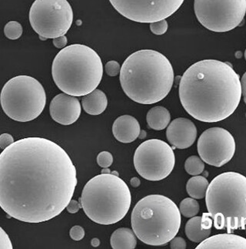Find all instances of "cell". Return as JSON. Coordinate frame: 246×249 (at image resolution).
Wrapping results in <instances>:
<instances>
[{"label":"cell","mask_w":246,"mask_h":249,"mask_svg":"<svg viewBox=\"0 0 246 249\" xmlns=\"http://www.w3.org/2000/svg\"><path fill=\"white\" fill-rule=\"evenodd\" d=\"M77 185L70 157L43 138L19 140L0 154V207L27 223L49 221L65 210Z\"/></svg>","instance_id":"6da1fadb"},{"label":"cell","mask_w":246,"mask_h":249,"mask_svg":"<svg viewBox=\"0 0 246 249\" xmlns=\"http://www.w3.org/2000/svg\"><path fill=\"white\" fill-rule=\"evenodd\" d=\"M180 99L185 111L206 123L224 121L242 97L240 77L231 64L203 60L189 67L180 80Z\"/></svg>","instance_id":"7a4b0ae2"},{"label":"cell","mask_w":246,"mask_h":249,"mask_svg":"<svg viewBox=\"0 0 246 249\" xmlns=\"http://www.w3.org/2000/svg\"><path fill=\"white\" fill-rule=\"evenodd\" d=\"M120 84L131 100L141 104L163 101L172 89L174 71L169 60L152 50L136 51L121 67Z\"/></svg>","instance_id":"3957f363"},{"label":"cell","mask_w":246,"mask_h":249,"mask_svg":"<svg viewBox=\"0 0 246 249\" xmlns=\"http://www.w3.org/2000/svg\"><path fill=\"white\" fill-rule=\"evenodd\" d=\"M54 82L60 90L83 97L97 89L102 80V60L94 50L82 44L62 49L52 62Z\"/></svg>","instance_id":"277c9868"},{"label":"cell","mask_w":246,"mask_h":249,"mask_svg":"<svg viewBox=\"0 0 246 249\" xmlns=\"http://www.w3.org/2000/svg\"><path fill=\"white\" fill-rule=\"evenodd\" d=\"M79 201L89 219L99 225H113L128 213L131 193L118 175L102 174L86 183Z\"/></svg>","instance_id":"5b68a950"},{"label":"cell","mask_w":246,"mask_h":249,"mask_svg":"<svg viewBox=\"0 0 246 249\" xmlns=\"http://www.w3.org/2000/svg\"><path fill=\"white\" fill-rule=\"evenodd\" d=\"M207 210L217 230L228 233L246 228V177L225 172L215 177L206 194Z\"/></svg>","instance_id":"8992f818"},{"label":"cell","mask_w":246,"mask_h":249,"mask_svg":"<svg viewBox=\"0 0 246 249\" xmlns=\"http://www.w3.org/2000/svg\"><path fill=\"white\" fill-rule=\"evenodd\" d=\"M131 222L141 242L148 246H164L179 232L181 213L170 198L151 195L141 199L134 207Z\"/></svg>","instance_id":"52a82bcc"},{"label":"cell","mask_w":246,"mask_h":249,"mask_svg":"<svg viewBox=\"0 0 246 249\" xmlns=\"http://www.w3.org/2000/svg\"><path fill=\"white\" fill-rule=\"evenodd\" d=\"M0 103L10 118L28 122L42 114L47 104V94L36 79L22 75L13 77L4 85Z\"/></svg>","instance_id":"ba28073f"},{"label":"cell","mask_w":246,"mask_h":249,"mask_svg":"<svg viewBox=\"0 0 246 249\" xmlns=\"http://www.w3.org/2000/svg\"><path fill=\"white\" fill-rule=\"evenodd\" d=\"M73 21V12L67 0H35L30 11V22L42 39L65 35Z\"/></svg>","instance_id":"9c48e42d"},{"label":"cell","mask_w":246,"mask_h":249,"mask_svg":"<svg viewBox=\"0 0 246 249\" xmlns=\"http://www.w3.org/2000/svg\"><path fill=\"white\" fill-rule=\"evenodd\" d=\"M194 10L204 27L215 33H225L243 22L246 0H195Z\"/></svg>","instance_id":"30bf717a"},{"label":"cell","mask_w":246,"mask_h":249,"mask_svg":"<svg viewBox=\"0 0 246 249\" xmlns=\"http://www.w3.org/2000/svg\"><path fill=\"white\" fill-rule=\"evenodd\" d=\"M134 166L146 180L158 181L166 178L176 164L172 147L159 139L146 141L137 147L134 155Z\"/></svg>","instance_id":"8fae6325"},{"label":"cell","mask_w":246,"mask_h":249,"mask_svg":"<svg viewBox=\"0 0 246 249\" xmlns=\"http://www.w3.org/2000/svg\"><path fill=\"white\" fill-rule=\"evenodd\" d=\"M185 0H109L118 13L134 22L152 23L174 14Z\"/></svg>","instance_id":"7c38bea8"},{"label":"cell","mask_w":246,"mask_h":249,"mask_svg":"<svg viewBox=\"0 0 246 249\" xmlns=\"http://www.w3.org/2000/svg\"><path fill=\"white\" fill-rule=\"evenodd\" d=\"M233 136L226 129L212 127L205 130L198 140L200 158L206 164L220 167L233 158L235 152Z\"/></svg>","instance_id":"4fadbf2b"},{"label":"cell","mask_w":246,"mask_h":249,"mask_svg":"<svg viewBox=\"0 0 246 249\" xmlns=\"http://www.w3.org/2000/svg\"><path fill=\"white\" fill-rule=\"evenodd\" d=\"M81 104L74 96L60 93L50 103V115L54 121L62 125L74 124L81 114Z\"/></svg>","instance_id":"5bb4252c"},{"label":"cell","mask_w":246,"mask_h":249,"mask_svg":"<svg viewBox=\"0 0 246 249\" xmlns=\"http://www.w3.org/2000/svg\"><path fill=\"white\" fill-rule=\"evenodd\" d=\"M166 138L174 148H189L197 140V126L187 118H177L168 125Z\"/></svg>","instance_id":"9a60e30c"},{"label":"cell","mask_w":246,"mask_h":249,"mask_svg":"<svg viewBox=\"0 0 246 249\" xmlns=\"http://www.w3.org/2000/svg\"><path fill=\"white\" fill-rule=\"evenodd\" d=\"M140 125L135 117L123 115L118 117L113 125V135L121 143L133 142L140 134Z\"/></svg>","instance_id":"2e32d148"},{"label":"cell","mask_w":246,"mask_h":249,"mask_svg":"<svg viewBox=\"0 0 246 249\" xmlns=\"http://www.w3.org/2000/svg\"><path fill=\"white\" fill-rule=\"evenodd\" d=\"M197 249H246V238L231 233L215 234L200 242Z\"/></svg>","instance_id":"e0dca14e"},{"label":"cell","mask_w":246,"mask_h":249,"mask_svg":"<svg viewBox=\"0 0 246 249\" xmlns=\"http://www.w3.org/2000/svg\"><path fill=\"white\" fill-rule=\"evenodd\" d=\"M82 105L87 114L94 116L99 115L107 107V97L102 90L96 89L93 92L83 96L82 99Z\"/></svg>","instance_id":"ac0fdd59"},{"label":"cell","mask_w":246,"mask_h":249,"mask_svg":"<svg viewBox=\"0 0 246 249\" xmlns=\"http://www.w3.org/2000/svg\"><path fill=\"white\" fill-rule=\"evenodd\" d=\"M110 244L113 249H134L136 247L137 241L133 230L122 228L113 233Z\"/></svg>","instance_id":"d6986e66"},{"label":"cell","mask_w":246,"mask_h":249,"mask_svg":"<svg viewBox=\"0 0 246 249\" xmlns=\"http://www.w3.org/2000/svg\"><path fill=\"white\" fill-rule=\"evenodd\" d=\"M170 113L164 107L157 106L150 109L147 115V121L150 128L163 130L170 122Z\"/></svg>","instance_id":"ffe728a7"},{"label":"cell","mask_w":246,"mask_h":249,"mask_svg":"<svg viewBox=\"0 0 246 249\" xmlns=\"http://www.w3.org/2000/svg\"><path fill=\"white\" fill-rule=\"evenodd\" d=\"M201 222L202 217H193L185 225V234L195 243L202 242L211 234V229H202Z\"/></svg>","instance_id":"44dd1931"},{"label":"cell","mask_w":246,"mask_h":249,"mask_svg":"<svg viewBox=\"0 0 246 249\" xmlns=\"http://www.w3.org/2000/svg\"><path fill=\"white\" fill-rule=\"evenodd\" d=\"M209 181L205 177L194 176L188 180L186 191L191 197L202 199L206 197V191L209 187Z\"/></svg>","instance_id":"7402d4cb"},{"label":"cell","mask_w":246,"mask_h":249,"mask_svg":"<svg viewBox=\"0 0 246 249\" xmlns=\"http://www.w3.org/2000/svg\"><path fill=\"white\" fill-rule=\"evenodd\" d=\"M180 211L185 218H193L199 212V204L193 197L185 198L180 203Z\"/></svg>","instance_id":"603a6c76"},{"label":"cell","mask_w":246,"mask_h":249,"mask_svg":"<svg viewBox=\"0 0 246 249\" xmlns=\"http://www.w3.org/2000/svg\"><path fill=\"white\" fill-rule=\"evenodd\" d=\"M185 169L189 175L197 176L203 172L205 164L201 158L193 155L188 158L185 160Z\"/></svg>","instance_id":"cb8c5ba5"},{"label":"cell","mask_w":246,"mask_h":249,"mask_svg":"<svg viewBox=\"0 0 246 249\" xmlns=\"http://www.w3.org/2000/svg\"><path fill=\"white\" fill-rule=\"evenodd\" d=\"M4 34L8 39L15 40L19 39L22 34V26L16 21H10L5 26Z\"/></svg>","instance_id":"d4e9b609"},{"label":"cell","mask_w":246,"mask_h":249,"mask_svg":"<svg viewBox=\"0 0 246 249\" xmlns=\"http://www.w3.org/2000/svg\"><path fill=\"white\" fill-rule=\"evenodd\" d=\"M150 30L155 35L161 36L168 30V22L165 19L150 23Z\"/></svg>","instance_id":"484cf974"},{"label":"cell","mask_w":246,"mask_h":249,"mask_svg":"<svg viewBox=\"0 0 246 249\" xmlns=\"http://www.w3.org/2000/svg\"><path fill=\"white\" fill-rule=\"evenodd\" d=\"M113 163V157L109 151H102L97 156V164L102 168L110 167Z\"/></svg>","instance_id":"4316f807"},{"label":"cell","mask_w":246,"mask_h":249,"mask_svg":"<svg viewBox=\"0 0 246 249\" xmlns=\"http://www.w3.org/2000/svg\"><path fill=\"white\" fill-rule=\"evenodd\" d=\"M121 67L115 60L109 61L106 64V72L109 76H115L120 73Z\"/></svg>","instance_id":"83f0119b"},{"label":"cell","mask_w":246,"mask_h":249,"mask_svg":"<svg viewBox=\"0 0 246 249\" xmlns=\"http://www.w3.org/2000/svg\"><path fill=\"white\" fill-rule=\"evenodd\" d=\"M13 244L6 231L0 227V249H13Z\"/></svg>","instance_id":"f1b7e54d"},{"label":"cell","mask_w":246,"mask_h":249,"mask_svg":"<svg viewBox=\"0 0 246 249\" xmlns=\"http://www.w3.org/2000/svg\"><path fill=\"white\" fill-rule=\"evenodd\" d=\"M69 235H70L72 240L80 241L85 236V230H84L83 228L81 227L80 225H76L70 229Z\"/></svg>","instance_id":"f546056e"},{"label":"cell","mask_w":246,"mask_h":249,"mask_svg":"<svg viewBox=\"0 0 246 249\" xmlns=\"http://www.w3.org/2000/svg\"><path fill=\"white\" fill-rule=\"evenodd\" d=\"M170 248L172 249H185L186 242L181 237H175L170 241Z\"/></svg>","instance_id":"4dcf8cb0"},{"label":"cell","mask_w":246,"mask_h":249,"mask_svg":"<svg viewBox=\"0 0 246 249\" xmlns=\"http://www.w3.org/2000/svg\"><path fill=\"white\" fill-rule=\"evenodd\" d=\"M13 143H14V139L13 136L10 135V134H2L0 135V148L4 150Z\"/></svg>","instance_id":"1f68e13d"},{"label":"cell","mask_w":246,"mask_h":249,"mask_svg":"<svg viewBox=\"0 0 246 249\" xmlns=\"http://www.w3.org/2000/svg\"><path fill=\"white\" fill-rule=\"evenodd\" d=\"M81 208V203L80 201L78 202L76 200H71L68 205H67L66 209L70 214H76V213H77L80 211Z\"/></svg>","instance_id":"d6a6232c"},{"label":"cell","mask_w":246,"mask_h":249,"mask_svg":"<svg viewBox=\"0 0 246 249\" xmlns=\"http://www.w3.org/2000/svg\"><path fill=\"white\" fill-rule=\"evenodd\" d=\"M213 222V219L209 213H207V214L204 213L202 214V222H201V226H202V229H211Z\"/></svg>","instance_id":"836d02e7"},{"label":"cell","mask_w":246,"mask_h":249,"mask_svg":"<svg viewBox=\"0 0 246 249\" xmlns=\"http://www.w3.org/2000/svg\"><path fill=\"white\" fill-rule=\"evenodd\" d=\"M67 44V37L65 35L53 39V45L56 48H65Z\"/></svg>","instance_id":"e575fe53"},{"label":"cell","mask_w":246,"mask_h":249,"mask_svg":"<svg viewBox=\"0 0 246 249\" xmlns=\"http://www.w3.org/2000/svg\"><path fill=\"white\" fill-rule=\"evenodd\" d=\"M241 85H242V94H243L245 102L246 103V72L243 75V77H242Z\"/></svg>","instance_id":"d590c367"},{"label":"cell","mask_w":246,"mask_h":249,"mask_svg":"<svg viewBox=\"0 0 246 249\" xmlns=\"http://www.w3.org/2000/svg\"><path fill=\"white\" fill-rule=\"evenodd\" d=\"M131 184L134 188H137L140 185V180L137 178H131Z\"/></svg>","instance_id":"8d00e7d4"},{"label":"cell","mask_w":246,"mask_h":249,"mask_svg":"<svg viewBox=\"0 0 246 249\" xmlns=\"http://www.w3.org/2000/svg\"><path fill=\"white\" fill-rule=\"evenodd\" d=\"M91 245L95 248L98 247V246L100 245L99 239L96 238H93V239L92 240V242H91Z\"/></svg>","instance_id":"74e56055"},{"label":"cell","mask_w":246,"mask_h":249,"mask_svg":"<svg viewBox=\"0 0 246 249\" xmlns=\"http://www.w3.org/2000/svg\"><path fill=\"white\" fill-rule=\"evenodd\" d=\"M102 174H109L110 173V170L109 169V167H106V168H103V170L102 171Z\"/></svg>","instance_id":"f35d334b"},{"label":"cell","mask_w":246,"mask_h":249,"mask_svg":"<svg viewBox=\"0 0 246 249\" xmlns=\"http://www.w3.org/2000/svg\"><path fill=\"white\" fill-rule=\"evenodd\" d=\"M245 58H246V51H245Z\"/></svg>","instance_id":"ab89813d"},{"label":"cell","mask_w":246,"mask_h":249,"mask_svg":"<svg viewBox=\"0 0 246 249\" xmlns=\"http://www.w3.org/2000/svg\"><path fill=\"white\" fill-rule=\"evenodd\" d=\"M245 230H246V229H245Z\"/></svg>","instance_id":"60d3db41"},{"label":"cell","mask_w":246,"mask_h":249,"mask_svg":"<svg viewBox=\"0 0 246 249\" xmlns=\"http://www.w3.org/2000/svg\"></svg>","instance_id":"b9f144b4"}]
</instances>
